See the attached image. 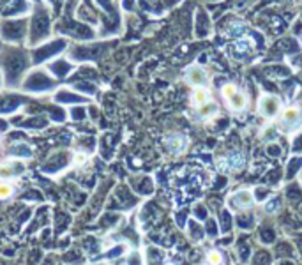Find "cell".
I'll return each mask as SVG.
<instances>
[{
  "mask_svg": "<svg viewBox=\"0 0 302 265\" xmlns=\"http://www.w3.org/2000/svg\"><path fill=\"white\" fill-rule=\"evenodd\" d=\"M302 126V112L295 106L286 108L281 114V127L286 133H294Z\"/></svg>",
  "mask_w": 302,
  "mask_h": 265,
  "instance_id": "cell-1",
  "label": "cell"
},
{
  "mask_svg": "<svg viewBox=\"0 0 302 265\" xmlns=\"http://www.w3.org/2000/svg\"><path fill=\"white\" fill-rule=\"evenodd\" d=\"M281 110V103L274 96H264L260 101V114L267 118H274Z\"/></svg>",
  "mask_w": 302,
  "mask_h": 265,
  "instance_id": "cell-2",
  "label": "cell"
},
{
  "mask_svg": "<svg viewBox=\"0 0 302 265\" xmlns=\"http://www.w3.org/2000/svg\"><path fill=\"white\" fill-rule=\"evenodd\" d=\"M255 202L251 191H237L233 196H230V205L237 211H244V209H249Z\"/></svg>",
  "mask_w": 302,
  "mask_h": 265,
  "instance_id": "cell-3",
  "label": "cell"
},
{
  "mask_svg": "<svg viewBox=\"0 0 302 265\" xmlns=\"http://www.w3.org/2000/svg\"><path fill=\"white\" fill-rule=\"evenodd\" d=\"M186 80H188L191 85L200 87V85H203V81L207 80L205 69L200 68V66H193V68H189L188 73H186Z\"/></svg>",
  "mask_w": 302,
  "mask_h": 265,
  "instance_id": "cell-4",
  "label": "cell"
},
{
  "mask_svg": "<svg viewBox=\"0 0 302 265\" xmlns=\"http://www.w3.org/2000/svg\"><path fill=\"white\" fill-rule=\"evenodd\" d=\"M226 105L231 112H244V110L248 108V96L237 90L230 99H226Z\"/></svg>",
  "mask_w": 302,
  "mask_h": 265,
  "instance_id": "cell-5",
  "label": "cell"
},
{
  "mask_svg": "<svg viewBox=\"0 0 302 265\" xmlns=\"http://www.w3.org/2000/svg\"><path fill=\"white\" fill-rule=\"evenodd\" d=\"M191 99H193V106H196V108H200V106L207 105V103L210 101L209 88H205V87H196V88H194L193 96H191Z\"/></svg>",
  "mask_w": 302,
  "mask_h": 265,
  "instance_id": "cell-6",
  "label": "cell"
},
{
  "mask_svg": "<svg viewBox=\"0 0 302 265\" xmlns=\"http://www.w3.org/2000/svg\"><path fill=\"white\" fill-rule=\"evenodd\" d=\"M166 143H168V147L172 149V151L179 152L182 147H184V138H181L179 135H172V136H168V138H166Z\"/></svg>",
  "mask_w": 302,
  "mask_h": 265,
  "instance_id": "cell-7",
  "label": "cell"
},
{
  "mask_svg": "<svg viewBox=\"0 0 302 265\" xmlns=\"http://www.w3.org/2000/svg\"><path fill=\"white\" fill-rule=\"evenodd\" d=\"M214 114H218V106L214 105L212 101H209L207 105H203V106H200V115L203 118H207V117H212Z\"/></svg>",
  "mask_w": 302,
  "mask_h": 265,
  "instance_id": "cell-8",
  "label": "cell"
},
{
  "mask_svg": "<svg viewBox=\"0 0 302 265\" xmlns=\"http://www.w3.org/2000/svg\"><path fill=\"white\" fill-rule=\"evenodd\" d=\"M207 260H209L210 265H221L223 264V255L219 251H210L207 255Z\"/></svg>",
  "mask_w": 302,
  "mask_h": 265,
  "instance_id": "cell-9",
  "label": "cell"
},
{
  "mask_svg": "<svg viewBox=\"0 0 302 265\" xmlns=\"http://www.w3.org/2000/svg\"><path fill=\"white\" fill-rule=\"evenodd\" d=\"M235 92H237V87H235V85H231V83L225 85V87H223V90H221V94H223V97H225V99H230Z\"/></svg>",
  "mask_w": 302,
  "mask_h": 265,
  "instance_id": "cell-10",
  "label": "cell"
},
{
  "mask_svg": "<svg viewBox=\"0 0 302 265\" xmlns=\"http://www.w3.org/2000/svg\"><path fill=\"white\" fill-rule=\"evenodd\" d=\"M11 194H13V186L2 182V184H0V198H9Z\"/></svg>",
  "mask_w": 302,
  "mask_h": 265,
  "instance_id": "cell-11",
  "label": "cell"
},
{
  "mask_svg": "<svg viewBox=\"0 0 302 265\" xmlns=\"http://www.w3.org/2000/svg\"><path fill=\"white\" fill-rule=\"evenodd\" d=\"M166 265H173V264H166Z\"/></svg>",
  "mask_w": 302,
  "mask_h": 265,
  "instance_id": "cell-12",
  "label": "cell"
}]
</instances>
